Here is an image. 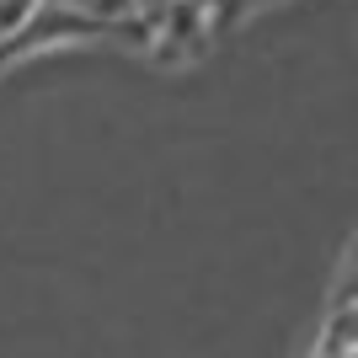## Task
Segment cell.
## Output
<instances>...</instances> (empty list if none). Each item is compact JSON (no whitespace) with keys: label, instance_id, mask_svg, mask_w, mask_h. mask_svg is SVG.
Here are the masks:
<instances>
[{"label":"cell","instance_id":"cell-1","mask_svg":"<svg viewBox=\"0 0 358 358\" xmlns=\"http://www.w3.org/2000/svg\"><path fill=\"white\" fill-rule=\"evenodd\" d=\"M64 11H75L80 22H91V27H118V22H129L134 16L139 0H59Z\"/></svg>","mask_w":358,"mask_h":358},{"label":"cell","instance_id":"cell-2","mask_svg":"<svg viewBox=\"0 0 358 358\" xmlns=\"http://www.w3.org/2000/svg\"><path fill=\"white\" fill-rule=\"evenodd\" d=\"M38 6H43V0H0V43H6L11 32L27 27V16L38 11Z\"/></svg>","mask_w":358,"mask_h":358}]
</instances>
